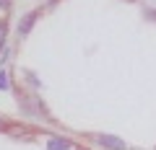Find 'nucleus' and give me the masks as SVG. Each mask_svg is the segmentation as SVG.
Returning a JSON list of instances; mask_svg holds the SVG:
<instances>
[{
	"instance_id": "7",
	"label": "nucleus",
	"mask_w": 156,
	"mask_h": 150,
	"mask_svg": "<svg viewBox=\"0 0 156 150\" xmlns=\"http://www.w3.org/2000/svg\"><path fill=\"white\" fill-rule=\"evenodd\" d=\"M0 127H3V122H0Z\"/></svg>"
},
{
	"instance_id": "2",
	"label": "nucleus",
	"mask_w": 156,
	"mask_h": 150,
	"mask_svg": "<svg viewBox=\"0 0 156 150\" xmlns=\"http://www.w3.org/2000/svg\"><path fill=\"white\" fill-rule=\"evenodd\" d=\"M34 21H37V11H31V13H26V16L18 21V34L21 36H26L29 31H31V26H34Z\"/></svg>"
},
{
	"instance_id": "5",
	"label": "nucleus",
	"mask_w": 156,
	"mask_h": 150,
	"mask_svg": "<svg viewBox=\"0 0 156 150\" xmlns=\"http://www.w3.org/2000/svg\"><path fill=\"white\" fill-rule=\"evenodd\" d=\"M3 44H5V23L0 21V47H3Z\"/></svg>"
},
{
	"instance_id": "4",
	"label": "nucleus",
	"mask_w": 156,
	"mask_h": 150,
	"mask_svg": "<svg viewBox=\"0 0 156 150\" xmlns=\"http://www.w3.org/2000/svg\"><path fill=\"white\" fill-rule=\"evenodd\" d=\"M0 88H8V72L0 70Z\"/></svg>"
},
{
	"instance_id": "3",
	"label": "nucleus",
	"mask_w": 156,
	"mask_h": 150,
	"mask_svg": "<svg viewBox=\"0 0 156 150\" xmlns=\"http://www.w3.org/2000/svg\"><path fill=\"white\" fill-rule=\"evenodd\" d=\"M47 150H70V140H65V137H50V140H47Z\"/></svg>"
},
{
	"instance_id": "1",
	"label": "nucleus",
	"mask_w": 156,
	"mask_h": 150,
	"mask_svg": "<svg viewBox=\"0 0 156 150\" xmlns=\"http://www.w3.org/2000/svg\"><path fill=\"white\" fill-rule=\"evenodd\" d=\"M96 142H99L104 150H128L125 140L115 137V135H99V137H96Z\"/></svg>"
},
{
	"instance_id": "6",
	"label": "nucleus",
	"mask_w": 156,
	"mask_h": 150,
	"mask_svg": "<svg viewBox=\"0 0 156 150\" xmlns=\"http://www.w3.org/2000/svg\"><path fill=\"white\" fill-rule=\"evenodd\" d=\"M8 3H11V0H0V8H8Z\"/></svg>"
}]
</instances>
